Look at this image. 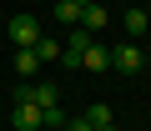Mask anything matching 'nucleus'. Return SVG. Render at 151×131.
<instances>
[{"mask_svg":"<svg viewBox=\"0 0 151 131\" xmlns=\"http://www.w3.org/2000/svg\"><path fill=\"white\" fill-rule=\"evenodd\" d=\"M86 121H91V126H111L116 116H111V106H106V101H96V106L86 111Z\"/></svg>","mask_w":151,"mask_h":131,"instance_id":"nucleus-11","label":"nucleus"},{"mask_svg":"<svg viewBox=\"0 0 151 131\" xmlns=\"http://www.w3.org/2000/svg\"><path fill=\"white\" fill-rule=\"evenodd\" d=\"M15 71H20V76H35V71H40V60H35V50H30V45H20V50H15Z\"/></svg>","mask_w":151,"mask_h":131,"instance_id":"nucleus-8","label":"nucleus"},{"mask_svg":"<svg viewBox=\"0 0 151 131\" xmlns=\"http://www.w3.org/2000/svg\"><path fill=\"white\" fill-rule=\"evenodd\" d=\"M111 71H126V76H136V71H146V55L126 40V45H116L111 50Z\"/></svg>","mask_w":151,"mask_h":131,"instance_id":"nucleus-2","label":"nucleus"},{"mask_svg":"<svg viewBox=\"0 0 151 131\" xmlns=\"http://www.w3.org/2000/svg\"><path fill=\"white\" fill-rule=\"evenodd\" d=\"M81 71H111V50L91 40V45L81 50Z\"/></svg>","mask_w":151,"mask_h":131,"instance_id":"nucleus-4","label":"nucleus"},{"mask_svg":"<svg viewBox=\"0 0 151 131\" xmlns=\"http://www.w3.org/2000/svg\"><path fill=\"white\" fill-rule=\"evenodd\" d=\"M76 5H81V10H86V5H96V0H76Z\"/></svg>","mask_w":151,"mask_h":131,"instance_id":"nucleus-14","label":"nucleus"},{"mask_svg":"<svg viewBox=\"0 0 151 131\" xmlns=\"http://www.w3.org/2000/svg\"><path fill=\"white\" fill-rule=\"evenodd\" d=\"M10 40H15V50H20V45H35V40H40V20H35V15H15V20H10Z\"/></svg>","mask_w":151,"mask_h":131,"instance_id":"nucleus-3","label":"nucleus"},{"mask_svg":"<svg viewBox=\"0 0 151 131\" xmlns=\"http://www.w3.org/2000/svg\"><path fill=\"white\" fill-rule=\"evenodd\" d=\"M65 131H96V126H91L86 116H76V121H65Z\"/></svg>","mask_w":151,"mask_h":131,"instance_id":"nucleus-12","label":"nucleus"},{"mask_svg":"<svg viewBox=\"0 0 151 131\" xmlns=\"http://www.w3.org/2000/svg\"><path fill=\"white\" fill-rule=\"evenodd\" d=\"M55 20L60 25H76V20H81V5H76V0H60V5H55Z\"/></svg>","mask_w":151,"mask_h":131,"instance_id":"nucleus-9","label":"nucleus"},{"mask_svg":"<svg viewBox=\"0 0 151 131\" xmlns=\"http://www.w3.org/2000/svg\"><path fill=\"white\" fill-rule=\"evenodd\" d=\"M76 25H81V30H101V25H106V5H101V0H96V5H86Z\"/></svg>","mask_w":151,"mask_h":131,"instance_id":"nucleus-5","label":"nucleus"},{"mask_svg":"<svg viewBox=\"0 0 151 131\" xmlns=\"http://www.w3.org/2000/svg\"><path fill=\"white\" fill-rule=\"evenodd\" d=\"M30 101H35V106L45 111V106H60V91H55L50 81H40V86H30Z\"/></svg>","mask_w":151,"mask_h":131,"instance_id":"nucleus-6","label":"nucleus"},{"mask_svg":"<svg viewBox=\"0 0 151 131\" xmlns=\"http://www.w3.org/2000/svg\"><path fill=\"white\" fill-rule=\"evenodd\" d=\"M96 131H121V126H116V121H111V126H96Z\"/></svg>","mask_w":151,"mask_h":131,"instance_id":"nucleus-13","label":"nucleus"},{"mask_svg":"<svg viewBox=\"0 0 151 131\" xmlns=\"http://www.w3.org/2000/svg\"><path fill=\"white\" fill-rule=\"evenodd\" d=\"M146 25H151V15H146V10H126V30H131V40H136Z\"/></svg>","mask_w":151,"mask_h":131,"instance_id":"nucleus-10","label":"nucleus"},{"mask_svg":"<svg viewBox=\"0 0 151 131\" xmlns=\"http://www.w3.org/2000/svg\"><path fill=\"white\" fill-rule=\"evenodd\" d=\"M10 126L15 131H40V106L30 101V86L15 91V106H10Z\"/></svg>","mask_w":151,"mask_h":131,"instance_id":"nucleus-1","label":"nucleus"},{"mask_svg":"<svg viewBox=\"0 0 151 131\" xmlns=\"http://www.w3.org/2000/svg\"><path fill=\"white\" fill-rule=\"evenodd\" d=\"M30 50H35V60H40V66H50V60H60V45H55L50 35H40V40H35Z\"/></svg>","mask_w":151,"mask_h":131,"instance_id":"nucleus-7","label":"nucleus"}]
</instances>
